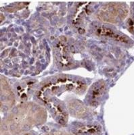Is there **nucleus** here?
Returning a JSON list of instances; mask_svg holds the SVG:
<instances>
[{
  "instance_id": "1",
  "label": "nucleus",
  "mask_w": 134,
  "mask_h": 135,
  "mask_svg": "<svg viewBox=\"0 0 134 135\" xmlns=\"http://www.w3.org/2000/svg\"><path fill=\"white\" fill-rule=\"evenodd\" d=\"M46 112L33 102L19 105L2 124V135H21L33 126L44 122Z\"/></svg>"
},
{
  "instance_id": "2",
  "label": "nucleus",
  "mask_w": 134,
  "mask_h": 135,
  "mask_svg": "<svg viewBox=\"0 0 134 135\" xmlns=\"http://www.w3.org/2000/svg\"><path fill=\"white\" fill-rule=\"evenodd\" d=\"M127 10L123 5L119 3H108L101 7L97 13V18L104 22H118L120 19L125 18Z\"/></svg>"
},
{
  "instance_id": "3",
  "label": "nucleus",
  "mask_w": 134,
  "mask_h": 135,
  "mask_svg": "<svg viewBox=\"0 0 134 135\" xmlns=\"http://www.w3.org/2000/svg\"><path fill=\"white\" fill-rule=\"evenodd\" d=\"M94 33L100 37H105L122 43H127V37H124L111 28L105 25H97L94 27Z\"/></svg>"
},
{
  "instance_id": "4",
  "label": "nucleus",
  "mask_w": 134,
  "mask_h": 135,
  "mask_svg": "<svg viewBox=\"0 0 134 135\" xmlns=\"http://www.w3.org/2000/svg\"><path fill=\"white\" fill-rule=\"evenodd\" d=\"M14 95L9 86L8 81L2 77L1 79V107L2 109H8L14 105Z\"/></svg>"
},
{
  "instance_id": "5",
  "label": "nucleus",
  "mask_w": 134,
  "mask_h": 135,
  "mask_svg": "<svg viewBox=\"0 0 134 135\" xmlns=\"http://www.w3.org/2000/svg\"><path fill=\"white\" fill-rule=\"evenodd\" d=\"M106 86H107L106 84L103 81H99L93 84L88 95V97H89L90 105H97L104 94Z\"/></svg>"
},
{
  "instance_id": "6",
  "label": "nucleus",
  "mask_w": 134,
  "mask_h": 135,
  "mask_svg": "<svg viewBox=\"0 0 134 135\" xmlns=\"http://www.w3.org/2000/svg\"><path fill=\"white\" fill-rule=\"evenodd\" d=\"M76 134L81 135L97 134L101 131V128L95 125H86L78 128L76 130Z\"/></svg>"
},
{
  "instance_id": "7",
  "label": "nucleus",
  "mask_w": 134,
  "mask_h": 135,
  "mask_svg": "<svg viewBox=\"0 0 134 135\" xmlns=\"http://www.w3.org/2000/svg\"><path fill=\"white\" fill-rule=\"evenodd\" d=\"M47 135H71V134H66V133H61V132H54V133H51Z\"/></svg>"
}]
</instances>
